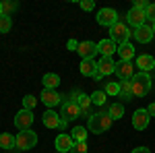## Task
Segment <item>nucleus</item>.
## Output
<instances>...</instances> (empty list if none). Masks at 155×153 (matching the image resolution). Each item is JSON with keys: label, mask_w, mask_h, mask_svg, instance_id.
Wrapping results in <instances>:
<instances>
[{"label": "nucleus", "mask_w": 155, "mask_h": 153, "mask_svg": "<svg viewBox=\"0 0 155 153\" xmlns=\"http://www.w3.org/2000/svg\"><path fill=\"white\" fill-rule=\"evenodd\" d=\"M37 145V132L33 130H21L17 137H15V147L17 149H23V151H29Z\"/></svg>", "instance_id": "20e7f679"}, {"label": "nucleus", "mask_w": 155, "mask_h": 153, "mask_svg": "<svg viewBox=\"0 0 155 153\" xmlns=\"http://www.w3.org/2000/svg\"><path fill=\"white\" fill-rule=\"evenodd\" d=\"M41 120H44V126H48V128H58L60 126V114H56L54 110H48L44 116H41Z\"/></svg>", "instance_id": "a211bd4d"}, {"label": "nucleus", "mask_w": 155, "mask_h": 153, "mask_svg": "<svg viewBox=\"0 0 155 153\" xmlns=\"http://www.w3.org/2000/svg\"><path fill=\"white\" fill-rule=\"evenodd\" d=\"M106 95H120V83H107Z\"/></svg>", "instance_id": "c85d7f7f"}, {"label": "nucleus", "mask_w": 155, "mask_h": 153, "mask_svg": "<svg viewBox=\"0 0 155 153\" xmlns=\"http://www.w3.org/2000/svg\"><path fill=\"white\" fill-rule=\"evenodd\" d=\"M87 128L85 126H74L72 128V139H74V143H85L87 141Z\"/></svg>", "instance_id": "b1692460"}, {"label": "nucleus", "mask_w": 155, "mask_h": 153, "mask_svg": "<svg viewBox=\"0 0 155 153\" xmlns=\"http://www.w3.org/2000/svg\"><path fill=\"white\" fill-rule=\"evenodd\" d=\"M71 153H87V143H74Z\"/></svg>", "instance_id": "2f4dec72"}, {"label": "nucleus", "mask_w": 155, "mask_h": 153, "mask_svg": "<svg viewBox=\"0 0 155 153\" xmlns=\"http://www.w3.org/2000/svg\"><path fill=\"white\" fill-rule=\"evenodd\" d=\"M72 145H74V139H72L71 135H66V132H62L56 137V149L60 153H68L72 149Z\"/></svg>", "instance_id": "4468645a"}, {"label": "nucleus", "mask_w": 155, "mask_h": 153, "mask_svg": "<svg viewBox=\"0 0 155 153\" xmlns=\"http://www.w3.org/2000/svg\"><path fill=\"white\" fill-rule=\"evenodd\" d=\"M66 46H68V50H71V52H77L79 42H77V39H68V44H66Z\"/></svg>", "instance_id": "c9c22d12"}, {"label": "nucleus", "mask_w": 155, "mask_h": 153, "mask_svg": "<svg viewBox=\"0 0 155 153\" xmlns=\"http://www.w3.org/2000/svg\"><path fill=\"white\" fill-rule=\"evenodd\" d=\"M107 114L112 120H120V118L124 116V106L122 104H112V106L107 108Z\"/></svg>", "instance_id": "5701e85b"}, {"label": "nucleus", "mask_w": 155, "mask_h": 153, "mask_svg": "<svg viewBox=\"0 0 155 153\" xmlns=\"http://www.w3.org/2000/svg\"><path fill=\"white\" fill-rule=\"evenodd\" d=\"M112 122H114V120L110 118L107 112H97V114H93V116L89 118V130L95 132V135H101V132L110 130Z\"/></svg>", "instance_id": "f03ea898"}, {"label": "nucleus", "mask_w": 155, "mask_h": 153, "mask_svg": "<svg viewBox=\"0 0 155 153\" xmlns=\"http://www.w3.org/2000/svg\"><path fill=\"white\" fill-rule=\"evenodd\" d=\"M132 153H151L147 147H137V149H132Z\"/></svg>", "instance_id": "e433bc0d"}, {"label": "nucleus", "mask_w": 155, "mask_h": 153, "mask_svg": "<svg viewBox=\"0 0 155 153\" xmlns=\"http://www.w3.org/2000/svg\"><path fill=\"white\" fill-rule=\"evenodd\" d=\"M97 23L104 25V27H112V25L118 23V12L114 8H101L97 12Z\"/></svg>", "instance_id": "1a4fd4ad"}, {"label": "nucleus", "mask_w": 155, "mask_h": 153, "mask_svg": "<svg viewBox=\"0 0 155 153\" xmlns=\"http://www.w3.org/2000/svg\"><path fill=\"white\" fill-rule=\"evenodd\" d=\"M149 120H151V116H149L147 110H137V112L132 114V126L137 130H145L149 126Z\"/></svg>", "instance_id": "f8f14e48"}, {"label": "nucleus", "mask_w": 155, "mask_h": 153, "mask_svg": "<svg viewBox=\"0 0 155 153\" xmlns=\"http://www.w3.org/2000/svg\"><path fill=\"white\" fill-rule=\"evenodd\" d=\"M11 27H12L11 17L2 15V17H0V33H8V31H11Z\"/></svg>", "instance_id": "bb28decb"}, {"label": "nucleus", "mask_w": 155, "mask_h": 153, "mask_svg": "<svg viewBox=\"0 0 155 153\" xmlns=\"http://www.w3.org/2000/svg\"><path fill=\"white\" fill-rule=\"evenodd\" d=\"M149 4H151V2H147V0H137V2H134V8H139V11H147Z\"/></svg>", "instance_id": "f704fd0d"}, {"label": "nucleus", "mask_w": 155, "mask_h": 153, "mask_svg": "<svg viewBox=\"0 0 155 153\" xmlns=\"http://www.w3.org/2000/svg\"><path fill=\"white\" fill-rule=\"evenodd\" d=\"M147 112H149V116H155V101H153L149 108H147Z\"/></svg>", "instance_id": "4c0bfd02"}, {"label": "nucleus", "mask_w": 155, "mask_h": 153, "mask_svg": "<svg viewBox=\"0 0 155 153\" xmlns=\"http://www.w3.org/2000/svg\"><path fill=\"white\" fill-rule=\"evenodd\" d=\"M91 101L97 106H104L106 104V91H93L91 93Z\"/></svg>", "instance_id": "cd10ccee"}, {"label": "nucleus", "mask_w": 155, "mask_h": 153, "mask_svg": "<svg viewBox=\"0 0 155 153\" xmlns=\"http://www.w3.org/2000/svg\"><path fill=\"white\" fill-rule=\"evenodd\" d=\"M120 97L124 101H130L132 99V83L130 81H120Z\"/></svg>", "instance_id": "4be33fe9"}, {"label": "nucleus", "mask_w": 155, "mask_h": 153, "mask_svg": "<svg viewBox=\"0 0 155 153\" xmlns=\"http://www.w3.org/2000/svg\"><path fill=\"white\" fill-rule=\"evenodd\" d=\"M120 54V60H128L130 62L132 58H134V46H132L130 42L128 44H122V46H118V50H116Z\"/></svg>", "instance_id": "aec40b11"}, {"label": "nucleus", "mask_w": 155, "mask_h": 153, "mask_svg": "<svg viewBox=\"0 0 155 153\" xmlns=\"http://www.w3.org/2000/svg\"><path fill=\"white\" fill-rule=\"evenodd\" d=\"M77 54L83 60H93V56L97 54V44L95 42H79V48H77Z\"/></svg>", "instance_id": "9d476101"}, {"label": "nucleus", "mask_w": 155, "mask_h": 153, "mask_svg": "<svg viewBox=\"0 0 155 153\" xmlns=\"http://www.w3.org/2000/svg\"><path fill=\"white\" fill-rule=\"evenodd\" d=\"M79 71H81V75H85V77H95V72H97V62H95V60H81Z\"/></svg>", "instance_id": "6ab92c4d"}, {"label": "nucleus", "mask_w": 155, "mask_h": 153, "mask_svg": "<svg viewBox=\"0 0 155 153\" xmlns=\"http://www.w3.org/2000/svg\"><path fill=\"white\" fill-rule=\"evenodd\" d=\"M56 153H60V151H56Z\"/></svg>", "instance_id": "79ce46f5"}, {"label": "nucleus", "mask_w": 155, "mask_h": 153, "mask_svg": "<svg viewBox=\"0 0 155 153\" xmlns=\"http://www.w3.org/2000/svg\"><path fill=\"white\" fill-rule=\"evenodd\" d=\"M41 101L48 108H54L62 101V97L56 93V89H44V91H41Z\"/></svg>", "instance_id": "2eb2a0df"}, {"label": "nucleus", "mask_w": 155, "mask_h": 153, "mask_svg": "<svg viewBox=\"0 0 155 153\" xmlns=\"http://www.w3.org/2000/svg\"><path fill=\"white\" fill-rule=\"evenodd\" d=\"M132 83V97H145V95L151 91V77L149 72H139L130 79Z\"/></svg>", "instance_id": "f257e3e1"}, {"label": "nucleus", "mask_w": 155, "mask_h": 153, "mask_svg": "<svg viewBox=\"0 0 155 153\" xmlns=\"http://www.w3.org/2000/svg\"><path fill=\"white\" fill-rule=\"evenodd\" d=\"M151 27H153V33H155V23H153V25H151Z\"/></svg>", "instance_id": "a19ab883"}, {"label": "nucleus", "mask_w": 155, "mask_h": 153, "mask_svg": "<svg viewBox=\"0 0 155 153\" xmlns=\"http://www.w3.org/2000/svg\"><path fill=\"white\" fill-rule=\"evenodd\" d=\"M31 124H33V112L31 110H19L17 116H15V126L19 130H31Z\"/></svg>", "instance_id": "39448f33"}, {"label": "nucleus", "mask_w": 155, "mask_h": 153, "mask_svg": "<svg viewBox=\"0 0 155 153\" xmlns=\"http://www.w3.org/2000/svg\"><path fill=\"white\" fill-rule=\"evenodd\" d=\"M145 17H147V21L155 23V4H149V8L145 11Z\"/></svg>", "instance_id": "473e14b6"}, {"label": "nucleus", "mask_w": 155, "mask_h": 153, "mask_svg": "<svg viewBox=\"0 0 155 153\" xmlns=\"http://www.w3.org/2000/svg\"><path fill=\"white\" fill-rule=\"evenodd\" d=\"M79 4H81L83 11H93V8H95V2H93V0H81Z\"/></svg>", "instance_id": "72a5a7b5"}, {"label": "nucleus", "mask_w": 155, "mask_h": 153, "mask_svg": "<svg viewBox=\"0 0 155 153\" xmlns=\"http://www.w3.org/2000/svg\"><path fill=\"white\" fill-rule=\"evenodd\" d=\"M35 104H37V99L33 97V95H25V97H23V108H25V110L35 108Z\"/></svg>", "instance_id": "c756f323"}, {"label": "nucleus", "mask_w": 155, "mask_h": 153, "mask_svg": "<svg viewBox=\"0 0 155 153\" xmlns=\"http://www.w3.org/2000/svg\"><path fill=\"white\" fill-rule=\"evenodd\" d=\"M2 15H4V11H2V2H0V17H2Z\"/></svg>", "instance_id": "ea45409f"}, {"label": "nucleus", "mask_w": 155, "mask_h": 153, "mask_svg": "<svg viewBox=\"0 0 155 153\" xmlns=\"http://www.w3.org/2000/svg\"><path fill=\"white\" fill-rule=\"evenodd\" d=\"M116 71V62L112 58H101V62H97V72H95V81H101V79H106L107 75H112V72Z\"/></svg>", "instance_id": "0eeeda50"}, {"label": "nucleus", "mask_w": 155, "mask_h": 153, "mask_svg": "<svg viewBox=\"0 0 155 153\" xmlns=\"http://www.w3.org/2000/svg\"><path fill=\"white\" fill-rule=\"evenodd\" d=\"M0 147L2 149H12L15 147V137L8 135V132H2L0 135Z\"/></svg>", "instance_id": "393cba45"}, {"label": "nucleus", "mask_w": 155, "mask_h": 153, "mask_svg": "<svg viewBox=\"0 0 155 153\" xmlns=\"http://www.w3.org/2000/svg\"><path fill=\"white\" fill-rule=\"evenodd\" d=\"M2 11L6 17H11V12L17 11V2H2Z\"/></svg>", "instance_id": "7c9ffc66"}, {"label": "nucleus", "mask_w": 155, "mask_h": 153, "mask_svg": "<svg viewBox=\"0 0 155 153\" xmlns=\"http://www.w3.org/2000/svg\"><path fill=\"white\" fill-rule=\"evenodd\" d=\"M116 77H118L120 81H130L132 77H134V64L128 62V60H120L116 62Z\"/></svg>", "instance_id": "423d86ee"}, {"label": "nucleus", "mask_w": 155, "mask_h": 153, "mask_svg": "<svg viewBox=\"0 0 155 153\" xmlns=\"http://www.w3.org/2000/svg\"><path fill=\"white\" fill-rule=\"evenodd\" d=\"M118 50V46L112 42V39H101L99 44H97V52L99 54H104V58H112V54Z\"/></svg>", "instance_id": "f3484780"}, {"label": "nucleus", "mask_w": 155, "mask_h": 153, "mask_svg": "<svg viewBox=\"0 0 155 153\" xmlns=\"http://www.w3.org/2000/svg\"><path fill=\"white\" fill-rule=\"evenodd\" d=\"M145 21H147L145 11H139V8H134V6H132L130 11L126 12V23L132 25L134 29H137V27H141V25H145Z\"/></svg>", "instance_id": "ddd939ff"}, {"label": "nucleus", "mask_w": 155, "mask_h": 153, "mask_svg": "<svg viewBox=\"0 0 155 153\" xmlns=\"http://www.w3.org/2000/svg\"><path fill=\"white\" fill-rule=\"evenodd\" d=\"M41 83H44L46 89H56V87L60 85V77L56 75V72H48V75H44V81Z\"/></svg>", "instance_id": "412c9836"}, {"label": "nucleus", "mask_w": 155, "mask_h": 153, "mask_svg": "<svg viewBox=\"0 0 155 153\" xmlns=\"http://www.w3.org/2000/svg\"><path fill=\"white\" fill-rule=\"evenodd\" d=\"M153 27H151V25H141V27H137V29H134V31H132V37H134V39H137V42H139V44H149V42H151V39H153Z\"/></svg>", "instance_id": "9b49d317"}, {"label": "nucleus", "mask_w": 155, "mask_h": 153, "mask_svg": "<svg viewBox=\"0 0 155 153\" xmlns=\"http://www.w3.org/2000/svg\"><path fill=\"white\" fill-rule=\"evenodd\" d=\"M134 66H139L141 72H149V71L155 68V58L149 56V54H141V56L137 58V64H134Z\"/></svg>", "instance_id": "dca6fc26"}, {"label": "nucleus", "mask_w": 155, "mask_h": 153, "mask_svg": "<svg viewBox=\"0 0 155 153\" xmlns=\"http://www.w3.org/2000/svg\"><path fill=\"white\" fill-rule=\"evenodd\" d=\"M66 124H68V120H64V118H62V120H60V126H58V128H66Z\"/></svg>", "instance_id": "58836bf2"}, {"label": "nucleus", "mask_w": 155, "mask_h": 153, "mask_svg": "<svg viewBox=\"0 0 155 153\" xmlns=\"http://www.w3.org/2000/svg\"><path fill=\"white\" fill-rule=\"evenodd\" d=\"M132 35V31L126 27V23H122L118 19V23L110 27V39L116 44V46H122V44H128V37Z\"/></svg>", "instance_id": "7ed1b4c3"}, {"label": "nucleus", "mask_w": 155, "mask_h": 153, "mask_svg": "<svg viewBox=\"0 0 155 153\" xmlns=\"http://www.w3.org/2000/svg\"><path fill=\"white\" fill-rule=\"evenodd\" d=\"M77 104H79V108H81V112H85V110H89V106H91L93 101H91V97H89V95L81 93V95H79V99H77Z\"/></svg>", "instance_id": "a878e982"}, {"label": "nucleus", "mask_w": 155, "mask_h": 153, "mask_svg": "<svg viewBox=\"0 0 155 153\" xmlns=\"http://www.w3.org/2000/svg\"><path fill=\"white\" fill-rule=\"evenodd\" d=\"M81 116V108L77 101H62V110H60V118H64V120H74V118Z\"/></svg>", "instance_id": "6e6552de"}]
</instances>
